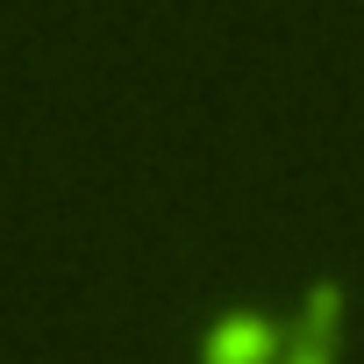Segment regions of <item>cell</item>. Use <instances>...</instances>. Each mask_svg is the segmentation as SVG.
Returning a JSON list of instances; mask_svg holds the SVG:
<instances>
[{"instance_id": "1", "label": "cell", "mask_w": 364, "mask_h": 364, "mask_svg": "<svg viewBox=\"0 0 364 364\" xmlns=\"http://www.w3.org/2000/svg\"><path fill=\"white\" fill-rule=\"evenodd\" d=\"M272 350H279V336L257 314H229L208 336V364H272Z\"/></svg>"}]
</instances>
